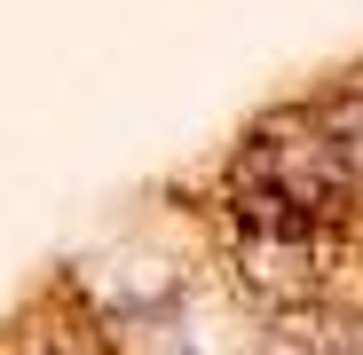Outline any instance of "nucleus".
<instances>
[{
    "mask_svg": "<svg viewBox=\"0 0 363 355\" xmlns=\"http://www.w3.org/2000/svg\"><path fill=\"white\" fill-rule=\"evenodd\" d=\"M103 332H111V347H118V355H198V347H190V332H182V316H166V308H158V324H150L143 308H111V316H103Z\"/></svg>",
    "mask_w": 363,
    "mask_h": 355,
    "instance_id": "obj_1",
    "label": "nucleus"
},
{
    "mask_svg": "<svg viewBox=\"0 0 363 355\" xmlns=\"http://www.w3.org/2000/svg\"><path fill=\"white\" fill-rule=\"evenodd\" d=\"M308 118H316L324 150H332V158L355 174V182H363V87H347V95H332V103H316Z\"/></svg>",
    "mask_w": 363,
    "mask_h": 355,
    "instance_id": "obj_2",
    "label": "nucleus"
}]
</instances>
